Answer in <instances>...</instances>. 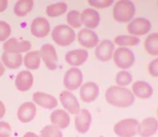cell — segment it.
Listing matches in <instances>:
<instances>
[{"instance_id":"obj_3","label":"cell","mask_w":158,"mask_h":137,"mask_svg":"<svg viewBox=\"0 0 158 137\" xmlns=\"http://www.w3.org/2000/svg\"><path fill=\"white\" fill-rule=\"evenodd\" d=\"M51 35H52V40L57 45H60V46H69V45H71L75 41V37H76L73 29H71L67 25L55 26Z\"/></svg>"},{"instance_id":"obj_2","label":"cell","mask_w":158,"mask_h":137,"mask_svg":"<svg viewBox=\"0 0 158 137\" xmlns=\"http://www.w3.org/2000/svg\"><path fill=\"white\" fill-rule=\"evenodd\" d=\"M135 4L127 0H121V2H117L113 6V19L117 23H128L131 21V19L135 15Z\"/></svg>"},{"instance_id":"obj_38","label":"cell","mask_w":158,"mask_h":137,"mask_svg":"<svg viewBox=\"0 0 158 137\" xmlns=\"http://www.w3.org/2000/svg\"><path fill=\"white\" fill-rule=\"evenodd\" d=\"M4 115H5V105L0 101V118H2Z\"/></svg>"},{"instance_id":"obj_27","label":"cell","mask_w":158,"mask_h":137,"mask_svg":"<svg viewBox=\"0 0 158 137\" xmlns=\"http://www.w3.org/2000/svg\"><path fill=\"white\" fill-rule=\"evenodd\" d=\"M144 49L152 56H157L158 55V35L157 34H151L146 39V41H144Z\"/></svg>"},{"instance_id":"obj_17","label":"cell","mask_w":158,"mask_h":137,"mask_svg":"<svg viewBox=\"0 0 158 137\" xmlns=\"http://www.w3.org/2000/svg\"><path fill=\"white\" fill-rule=\"evenodd\" d=\"M81 24H84L89 30H92L100 24V15L95 9H85L81 14Z\"/></svg>"},{"instance_id":"obj_8","label":"cell","mask_w":158,"mask_h":137,"mask_svg":"<svg viewBox=\"0 0 158 137\" xmlns=\"http://www.w3.org/2000/svg\"><path fill=\"white\" fill-rule=\"evenodd\" d=\"M40 53V58L43 59L44 64L46 65V67L49 70H55L57 67V55H56V50L51 44H45L41 46Z\"/></svg>"},{"instance_id":"obj_19","label":"cell","mask_w":158,"mask_h":137,"mask_svg":"<svg viewBox=\"0 0 158 137\" xmlns=\"http://www.w3.org/2000/svg\"><path fill=\"white\" fill-rule=\"evenodd\" d=\"M157 127H158L157 120L154 117H147L138 125V132L137 133L141 137H151L152 135L156 133Z\"/></svg>"},{"instance_id":"obj_37","label":"cell","mask_w":158,"mask_h":137,"mask_svg":"<svg viewBox=\"0 0 158 137\" xmlns=\"http://www.w3.org/2000/svg\"><path fill=\"white\" fill-rule=\"evenodd\" d=\"M8 8V2L6 0H0V13L4 11Z\"/></svg>"},{"instance_id":"obj_39","label":"cell","mask_w":158,"mask_h":137,"mask_svg":"<svg viewBox=\"0 0 158 137\" xmlns=\"http://www.w3.org/2000/svg\"><path fill=\"white\" fill-rule=\"evenodd\" d=\"M4 72H5V67H4L3 62H2V60H0V77L4 75Z\"/></svg>"},{"instance_id":"obj_23","label":"cell","mask_w":158,"mask_h":137,"mask_svg":"<svg viewBox=\"0 0 158 137\" xmlns=\"http://www.w3.org/2000/svg\"><path fill=\"white\" fill-rule=\"evenodd\" d=\"M50 120L54 123V126L59 127L60 130L66 128L70 125V116L66 111L64 110H55L51 115H50Z\"/></svg>"},{"instance_id":"obj_30","label":"cell","mask_w":158,"mask_h":137,"mask_svg":"<svg viewBox=\"0 0 158 137\" xmlns=\"http://www.w3.org/2000/svg\"><path fill=\"white\" fill-rule=\"evenodd\" d=\"M67 26L72 28H80L81 26V16L77 10H72L67 14Z\"/></svg>"},{"instance_id":"obj_18","label":"cell","mask_w":158,"mask_h":137,"mask_svg":"<svg viewBox=\"0 0 158 137\" xmlns=\"http://www.w3.org/2000/svg\"><path fill=\"white\" fill-rule=\"evenodd\" d=\"M36 115V106L34 102H24L18 110V118L21 122H30Z\"/></svg>"},{"instance_id":"obj_13","label":"cell","mask_w":158,"mask_h":137,"mask_svg":"<svg viewBox=\"0 0 158 137\" xmlns=\"http://www.w3.org/2000/svg\"><path fill=\"white\" fill-rule=\"evenodd\" d=\"M114 51V44L110 40H102L96 48V58L100 61H108L111 60Z\"/></svg>"},{"instance_id":"obj_16","label":"cell","mask_w":158,"mask_h":137,"mask_svg":"<svg viewBox=\"0 0 158 137\" xmlns=\"http://www.w3.org/2000/svg\"><path fill=\"white\" fill-rule=\"evenodd\" d=\"M91 126V113L87 110H80L75 118V127L80 133H86Z\"/></svg>"},{"instance_id":"obj_4","label":"cell","mask_w":158,"mask_h":137,"mask_svg":"<svg viewBox=\"0 0 158 137\" xmlns=\"http://www.w3.org/2000/svg\"><path fill=\"white\" fill-rule=\"evenodd\" d=\"M138 125L139 122L135 118H125L114 125L113 131L120 137H133L138 132Z\"/></svg>"},{"instance_id":"obj_32","label":"cell","mask_w":158,"mask_h":137,"mask_svg":"<svg viewBox=\"0 0 158 137\" xmlns=\"http://www.w3.org/2000/svg\"><path fill=\"white\" fill-rule=\"evenodd\" d=\"M131 81H132V75L127 71H121V72H118L117 76H116V82L118 83L120 87L127 86Z\"/></svg>"},{"instance_id":"obj_15","label":"cell","mask_w":158,"mask_h":137,"mask_svg":"<svg viewBox=\"0 0 158 137\" xmlns=\"http://www.w3.org/2000/svg\"><path fill=\"white\" fill-rule=\"evenodd\" d=\"M98 92H100L98 86L95 82H86L85 85L81 86L80 97L84 102H92L97 99Z\"/></svg>"},{"instance_id":"obj_36","label":"cell","mask_w":158,"mask_h":137,"mask_svg":"<svg viewBox=\"0 0 158 137\" xmlns=\"http://www.w3.org/2000/svg\"><path fill=\"white\" fill-rule=\"evenodd\" d=\"M157 65H158L157 59H154L153 61H151V62H149V65H148V72H149V75H151V76H153V77H157V75H158Z\"/></svg>"},{"instance_id":"obj_28","label":"cell","mask_w":158,"mask_h":137,"mask_svg":"<svg viewBox=\"0 0 158 137\" xmlns=\"http://www.w3.org/2000/svg\"><path fill=\"white\" fill-rule=\"evenodd\" d=\"M139 42V39L136 36L131 35H120L114 37V44H117L121 48H127V46H135Z\"/></svg>"},{"instance_id":"obj_20","label":"cell","mask_w":158,"mask_h":137,"mask_svg":"<svg viewBox=\"0 0 158 137\" xmlns=\"http://www.w3.org/2000/svg\"><path fill=\"white\" fill-rule=\"evenodd\" d=\"M32 101L34 104L45 109H55L57 106V100L54 96L45 92H35L32 95Z\"/></svg>"},{"instance_id":"obj_31","label":"cell","mask_w":158,"mask_h":137,"mask_svg":"<svg viewBox=\"0 0 158 137\" xmlns=\"http://www.w3.org/2000/svg\"><path fill=\"white\" fill-rule=\"evenodd\" d=\"M41 137H62V133H61V130L56 126H45L41 131Z\"/></svg>"},{"instance_id":"obj_12","label":"cell","mask_w":158,"mask_h":137,"mask_svg":"<svg viewBox=\"0 0 158 137\" xmlns=\"http://www.w3.org/2000/svg\"><path fill=\"white\" fill-rule=\"evenodd\" d=\"M77 41L81 46H84L85 49H89V48H95L98 44V37L92 30L82 29L77 34Z\"/></svg>"},{"instance_id":"obj_34","label":"cell","mask_w":158,"mask_h":137,"mask_svg":"<svg viewBox=\"0 0 158 137\" xmlns=\"http://www.w3.org/2000/svg\"><path fill=\"white\" fill-rule=\"evenodd\" d=\"M89 4L92 8H97V9H105L108 8L112 4V0H103V2H98V0H90Z\"/></svg>"},{"instance_id":"obj_35","label":"cell","mask_w":158,"mask_h":137,"mask_svg":"<svg viewBox=\"0 0 158 137\" xmlns=\"http://www.w3.org/2000/svg\"><path fill=\"white\" fill-rule=\"evenodd\" d=\"M11 136V126L8 122L0 121V137H10Z\"/></svg>"},{"instance_id":"obj_22","label":"cell","mask_w":158,"mask_h":137,"mask_svg":"<svg viewBox=\"0 0 158 137\" xmlns=\"http://www.w3.org/2000/svg\"><path fill=\"white\" fill-rule=\"evenodd\" d=\"M131 92L133 94V96L139 97V99H148L152 96L153 90L151 87L149 83L144 82V81H137L132 85V91Z\"/></svg>"},{"instance_id":"obj_11","label":"cell","mask_w":158,"mask_h":137,"mask_svg":"<svg viewBox=\"0 0 158 137\" xmlns=\"http://www.w3.org/2000/svg\"><path fill=\"white\" fill-rule=\"evenodd\" d=\"M60 100H61V104L62 106L65 107V110L72 115H77L80 112V105H78V101L77 99L70 92V91H62L60 94Z\"/></svg>"},{"instance_id":"obj_21","label":"cell","mask_w":158,"mask_h":137,"mask_svg":"<svg viewBox=\"0 0 158 137\" xmlns=\"http://www.w3.org/2000/svg\"><path fill=\"white\" fill-rule=\"evenodd\" d=\"M34 83V76L31 75L30 71L25 70V71H21L16 75V79H15V86L19 91L21 92H25L27 91Z\"/></svg>"},{"instance_id":"obj_14","label":"cell","mask_w":158,"mask_h":137,"mask_svg":"<svg viewBox=\"0 0 158 137\" xmlns=\"http://www.w3.org/2000/svg\"><path fill=\"white\" fill-rule=\"evenodd\" d=\"M89 58V53L86 49H77V50H72L69 51L65 56V60L69 65L76 67V66H80L81 64H84Z\"/></svg>"},{"instance_id":"obj_5","label":"cell","mask_w":158,"mask_h":137,"mask_svg":"<svg viewBox=\"0 0 158 137\" xmlns=\"http://www.w3.org/2000/svg\"><path fill=\"white\" fill-rule=\"evenodd\" d=\"M112 59L114 64L121 69H128L135 62V54L128 48H118L113 51Z\"/></svg>"},{"instance_id":"obj_7","label":"cell","mask_w":158,"mask_h":137,"mask_svg":"<svg viewBox=\"0 0 158 137\" xmlns=\"http://www.w3.org/2000/svg\"><path fill=\"white\" fill-rule=\"evenodd\" d=\"M82 83V72L80 69L72 67L70 69L64 76V86L67 91H75L78 87H81Z\"/></svg>"},{"instance_id":"obj_6","label":"cell","mask_w":158,"mask_h":137,"mask_svg":"<svg viewBox=\"0 0 158 137\" xmlns=\"http://www.w3.org/2000/svg\"><path fill=\"white\" fill-rule=\"evenodd\" d=\"M151 21L144 18H137L131 20V23L127 25V31L131 36H139L146 35L151 31Z\"/></svg>"},{"instance_id":"obj_33","label":"cell","mask_w":158,"mask_h":137,"mask_svg":"<svg viewBox=\"0 0 158 137\" xmlns=\"http://www.w3.org/2000/svg\"><path fill=\"white\" fill-rule=\"evenodd\" d=\"M11 28L8 23L5 21H0V41H6L8 37L10 36Z\"/></svg>"},{"instance_id":"obj_10","label":"cell","mask_w":158,"mask_h":137,"mask_svg":"<svg viewBox=\"0 0 158 137\" xmlns=\"http://www.w3.org/2000/svg\"><path fill=\"white\" fill-rule=\"evenodd\" d=\"M30 30H31V34L35 37L43 39V37L49 35V32H50V24H49V21L45 18L40 16V18H36V19L32 20Z\"/></svg>"},{"instance_id":"obj_24","label":"cell","mask_w":158,"mask_h":137,"mask_svg":"<svg viewBox=\"0 0 158 137\" xmlns=\"http://www.w3.org/2000/svg\"><path fill=\"white\" fill-rule=\"evenodd\" d=\"M2 61L3 64L9 67V69H18L21 66L23 62V56L20 54H10V53H4L2 55Z\"/></svg>"},{"instance_id":"obj_26","label":"cell","mask_w":158,"mask_h":137,"mask_svg":"<svg viewBox=\"0 0 158 137\" xmlns=\"http://www.w3.org/2000/svg\"><path fill=\"white\" fill-rule=\"evenodd\" d=\"M34 8V2L32 0H20V2H18L14 6V13L16 16H25L27 15Z\"/></svg>"},{"instance_id":"obj_9","label":"cell","mask_w":158,"mask_h":137,"mask_svg":"<svg viewBox=\"0 0 158 137\" xmlns=\"http://www.w3.org/2000/svg\"><path fill=\"white\" fill-rule=\"evenodd\" d=\"M4 53H10V54H20V53H25L29 51L31 49V42L26 41V40H16L14 37L6 40L4 42Z\"/></svg>"},{"instance_id":"obj_29","label":"cell","mask_w":158,"mask_h":137,"mask_svg":"<svg viewBox=\"0 0 158 137\" xmlns=\"http://www.w3.org/2000/svg\"><path fill=\"white\" fill-rule=\"evenodd\" d=\"M66 10H67V5L65 3H57L54 5H49L46 8V14L51 18H56V16L62 15Z\"/></svg>"},{"instance_id":"obj_40","label":"cell","mask_w":158,"mask_h":137,"mask_svg":"<svg viewBox=\"0 0 158 137\" xmlns=\"http://www.w3.org/2000/svg\"><path fill=\"white\" fill-rule=\"evenodd\" d=\"M24 137H39V136L36 133H34V132H26L24 135Z\"/></svg>"},{"instance_id":"obj_25","label":"cell","mask_w":158,"mask_h":137,"mask_svg":"<svg viewBox=\"0 0 158 137\" xmlns=\"http://www.w3.org/2000/svg\"><path fill=\"white\" fill-rule=\"evenodd\" d=\"M24 64L29 70H36L40 66L41 62V58H40V53L39 51H29L25 56H24Z\"/></svg>"},{"instance_id":"obj_1","label":"cell","mask_w":158,"mask_h":137,"mask_svg":"<svg viewBox=\"0 0 158 137\" xmlns=\"http://www.w3.org/2000/svg\"><path fill=\"white\" fill-rule=\"evenodd\" d=\"M106 101L114 107L126 109L133 104L135 96L131 92V90H128L126 87L111 86L106 91Z\"/></svg>"}]
</instances>
